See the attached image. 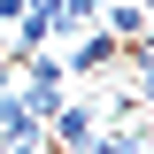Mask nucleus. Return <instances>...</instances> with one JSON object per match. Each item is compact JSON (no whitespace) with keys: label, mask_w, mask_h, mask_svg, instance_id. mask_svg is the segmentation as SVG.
Segmentation results:
<instances>
[{"label":"nucleus","mask_w":154,"mask_h":154,"mask_svg":"<svg viewBox=\"0 0 154 154\" xmlns=\"http://www.w3.org/2000/svg\"><path fill=\"white\" fill-rule=\"evenodd\" d=\"M46 146H100V100L93 93H62L46 108Z\"/></svg>","instance_id":"1"},{"label":"nucleus","mask_w":154,"mask_h":154,"mask_svg":"<svg viewBox=\"0 0 154 154\" xmlns=\"http://www.w3.org/2000/svg\"><path fill=\"white\" fill-rule=\"evenodd\" d=\"M0 139H8V146H46V123H38V108L16 85H0Z\"/></svg>","instance_id":"2"},{"label":"nucleus","mask_w":154,"mask_h":154,"mask_svg":"<svg viewBox=\"0 0 154 154\" xmlns=\"http://www.w3.org/2000/svg\"><path fill=\"white\" fill-rule=\"evenodd\" d=\"M100 23L116 38H146V0H100Z\"/></svg>","instance_id":"3"}]
</instances>
